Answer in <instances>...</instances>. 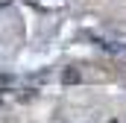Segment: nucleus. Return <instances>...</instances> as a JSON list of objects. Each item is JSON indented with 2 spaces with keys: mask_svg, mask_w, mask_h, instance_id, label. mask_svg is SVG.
I'll use <instances>...</instances> for the list:
<instances>
[{
  "mask_svg": "<svg viewBox=\"0 0 126 123\" xmlns=\"http://www.w3.org/2000/svg\"><path fill=\"white\" fill-rule=\"evenodd\" d=\"M0 103H3V97H0Z\"/></svg>",
  "mask_w": 126,
  "mask_h": 123,
  "instance_id": "7ed1b4c3",
  "label": "nucleus"
},
{
  "mask_svg": "<svg viewBox=\"0 0 126 123\" xmlns=\"http://www.w3.org/2000/svg\"><path fill=\"white\" fill-rule=\"evenodd\" d=\"M79 79H82V73H79L76 67H67L62 73V82H67V85H73V82H79Z\"/></svg>",
  "mask_w": 126,
  "mask_h": 123,
  "instance_id": "f03ea898",
  "label": "nucleus"
},
{
  "mask_svg": "<svg viewBox=\"0 0 126 123\" xmlns=\"http://www.w3.org/2000/svg\"><path fill=\"white\" fill-rule=\"evenodd\" d=\"M91 41H94L100 50L111 53V56H126V41H123V38H106V35H91Z\"/></svg>",
  "mask_w": 126,
  "mask_h": 123,
  "instance_id": "f257e3e1",
  "label": "nucleus"
},
{
  "mask_svg": "<svg viewBox=\"0 0 126 123\" xmlns=\"http://www.w3.org/2000/svg\"><path fill=\"white\" fill-rule=\"evenodd\" d=\"M123 82H126V76H123Z\"/></svg>",
  "mask_w": 126,
  "mask_h": 123,
  "instance_id": "20e7f679",
  "label": "nucleus"
},
{
  "mask_svg": "<svg viewBox=\"0 0 126 123\" xmlns=\"http://www.w3.org/2000/svg\"><path fill=\"white\" fill-rule=\"evenodd\" d=\"M111 123H114V120H111Z\"/></svg>",
  "mask_w": 126,
  "mask_h": 123,
  "instance_id": "39448f33",
  "label": "nucleus"
}]
</instances>
